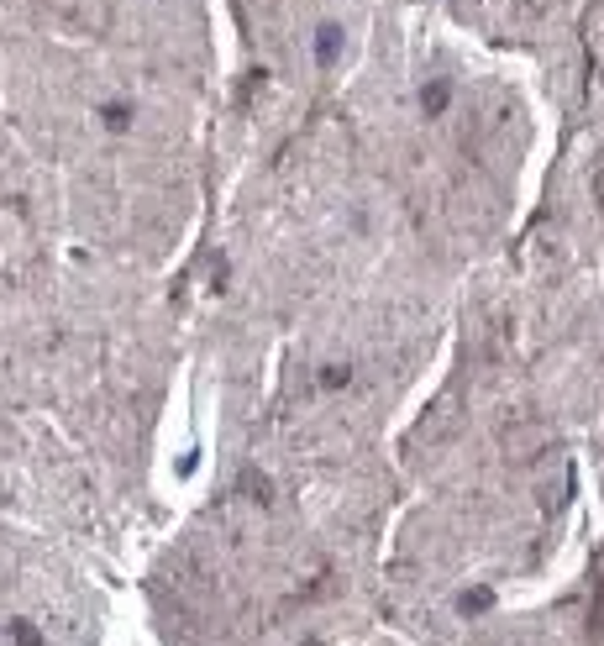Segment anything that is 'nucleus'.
<instances>
[{"instance_id": "nucleus-1", "label": "nucleus", "mask_w": 604, "mask_h": 646, "mask_svg": "<svg viewBox=\"0 0 604 646\" xmlns=\"http://www.w3.org/2000/svg\"><path fill=\"white\" fill-rule=\"evenodd\" d=\"M100 122L111 126V132H126V126H132V105H121V100H116V105H105V111H100Z\"/></svg>"}]
</instances>
